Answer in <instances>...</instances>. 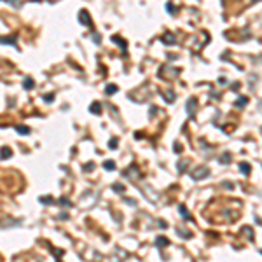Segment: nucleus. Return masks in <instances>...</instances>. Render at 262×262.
I'll use <instances>...</instances> for the list:
<instances>
[{
    "instance_id": "obj_25",
    "label": "nucleus",
    "mask_w": 262,
    "mask_h": 262,
    "mask_svg": "<svg viewBox=\"0 0 262 262\" xmlns=\"http://www.w3.org/2000/svg\"><path fill=\"white\" fill-rule=\"evenodd\" d=\"M177 234L182 236V238H191V232H183V231H180V229H177Z\"/></svg>"
},
{
    "instance_id": "obj_23",
    "label": "nucleus",
    "mask_w": 262,
    "mask_h": 262,
    "mask_svg": "<svg viewBox=\"0 0 262 262\" xmlns=\"http://www.w3.org/2000/svg\"><path fill=\"white\" fill-rule=\"evenodd\" d=\"M166 11H168L169 14H175V12H177V9H175L173 4H166Z\"/></svg>"
},
{
    "instance_id": "obj_13",
    "label": "nucleus",
    "mask_w": 262,
    "mask_h": 262,
    "mask_svg": "<svg viewBox=\"0 0 262 262\" xmlns=\"http://www.w3.org/2000/svg\"><path fill=\"white\" fill-rule=\"evenodd\" d=\"M33 86H35V82H33V79H30V77H26L25 82H23V88H25V89H31Z\"/></svg>"
},
{
    "instance_id": "obj_17",
    "label": "nucleus",
    "mask_w": 262,
    "mask_h": 262,
    "mask_svg": "<svg viewBox=\"0 0 262 262\" xmlns=\"http://www.w3.org/2000/svg\"><path fill=\"white\" fill-rule=\"evenodd\" d=\"M187 166H189V161H180L178 163V171L183 173V169H187Z\"/></svg>"
},
{
    "instance_id": "obj_10",
    "label": "nucleus",
    "mask_w": 262,
    "mask_h": 262,
    "mask_svg": "<svg viewBox=\"0 0 262 262\" xmlns=\"http://www.w3.org/2000/svg\"><path fill=\"white\" fill-rule=\"evenodd\" d=\"M240 171L245 175H250V171H252V166L248 164V163H240Z\"/></svg>"
},
{
    "instance_id": "obj_30",
    "label": "nucleus",
    "mask_w": 262,
    "mask_h": 262,
    "mask_svg": "<svg viewBox=\"0 0 262 262\" xmlns=\"http://www.w3.org/2000/svg\"><path fill=\"white\" fill-rule=\"evenodd\" d=\"M93 40H94V42H100V37H98L96 33H93Z\"/></svg>"
},
{
    "instance_id": "obj_1",
    "label": "nucleus",
    "mask_w": 262,
    "mask_h": 262,
    "mask_svg": "<svg viewBox=\"0 0 262 262\" xmlns=\"http://www.w3.org/2000/svg\"><path fill=\"white\" fill-rule=\"evenodd\" d=\"M210 175V169L206 168V166H201V168H196L194 169V173L191 175L194 180H203V178H206Z\"/></svg>"
},
{
    "instance_id": "obj_22",
    "label": "nucleus",
    "mask_w": 262,
    "mask_h": 262,
    "mask_svg": "<svg viewBox=\"0 0 262 262\" xmlns=\"http://www.w3.org/2000/svg\"><path fill=\"white\" fill-rule=\"evenodd\" d=\"M40 203H44V204H51V203H53V198H51V196H47V198H44V196H42V198H40Z\"/></svg>"
},
{
    "instance_id": "obj_5",
    "label": "nucleus",
    "mask_w": 262,
    "mask_h": 262,
    "mask_svg": "<svg viewBox=\"0 0 262 262\" xmlns=\"http://www.w3.org/2000/svg\"><path fill=\"white\" fill-rule=\"evenodd\" d=\"M112 40L119 44V47H121V51H122V53H126V47H128V44H126V40H124V39H121L119 35H114V37H112Z\"/></svg>"
},
{
    "instance_id": "obj_24",
    "label": "nucleus",
    "mask_w": 262,
    "mask_h": 262,
    "mask_svg": "<svg viewBox=\"0 0 262 262\" xmlns=\"http://www.w3.org/2000/svg\"><path fill=\"white\" fill-rule=\"evenodd\" d=\"M117 143H119V142H117V138H112L110 142H108V149H116Z\"/></svg>"
},
{
    "instance_id": "obj_29",
    "label": "nucleus",
    "mask_w": 262,
    "mask_h": 262,
    "mask_svg": "<svg viewBox=\"0 0 262 262\" xmlns=\"http://www.w3.org/2000/svg\"><path fill=\"white\" fill-rule=\"evenodd\" d=\"M224 187H226V189H232V183L231 182H226V183H224Z\"/></svg>"
},
{
    "instance_id": "obj_28",
    "label": "nucleus",
    "mask_w": 262,
    "mask_h": 262,
    "mask_svg": "<svg viewBox=\"0 0 262 262\" xmlns=\"http://www.w3.org/2000/svg\"><path fill=\"white\" fill-rule=\"evenodd\" d=\"M175 152H182V147H180V143H175Z\"/></svg>"
},
{
    "instance_id": "obj_11",
    "label": "nucleus",
    "mask_w": 262,
    "mask_h": 262,
    "mask_svg": "<svg viewBox=\"0 0 262 262\" xmlns=\"http://www.w3.org/2000/svg\"><path fill=\"white\" fill-rule=\"evenodd\" d=\"M89 112H91V114H100V112H102V103L94 102L93 105L89 107Z\"/></svg>"
},
{
    "instance_id": "obj_3",
    "label": "nucleus",
    "mask_w": 262,
    "mask_h": 262,
    "mask_svg": "<svg viewBox=\"0 0 262 262\" xmlns=\"http://www.w3.org/2000/svg\"><path fill=\"white\" fill-rule=\"evenodd\" d=\"M196 98L192 96V98H189V102L185 103V112H187V116L189 117H194V110H196Z\"/></svg>"
},
{
    "instance_id": "obj_26",
    "label": "nucleus",
    "mask_w": 262,
    "mask_h": 262,
    "mask_svg": "<svg viewBox=\"0 0 262 262\" xmlns=\"http://www.w3.org/2000/svg\"><path fill=\"white\" fill-rule=\"evenodd\" d=\"M84 169H86V171H91V169H94V163H89V164H86Z\"/></svg>"
},
{
    "instance_id": "obj_14",
    "label": "nucleus",
    "mask_w": 262,
    "mask_h": 262,
    "mask_svg": "<svg viewBox=\"0 0 262 262\" xmlns=\"http://www.w3.org/2000/svg\"><path fill=\"white\" fill-rule=\"evenodd\" d=\"M246 102H248V98H246V96L238 98V100H236V107H238V108H240V107H245V105H246Z\"/></svg>"
},
{
    "instance_id": "obj_19",
    "label": "nucleus",
    "mask_w": 262,
    "mask_h": 262,
    "mask_svg": "<svg viewBox=\"0 0 262 262\" xmlns=\"http://www.w3.org/2000/svg\"><path fill=\"white\" fill-rule=\"evenodd\" d=\"M103 168L105 169H114L116 168V163H114V161H105V163H103Z\"/></svg>"
},
{
    "instance_id": "obj_6",
    "label": "nucleus",
    "mask_w": 262,
    "mask_h": 262,
    "mask_svg": "<svg viewBox=\"0 0 262 262\" xmlns=\"http://www.w3.org/2000/svg\"><path fill=\"white\" fill-rule=\"evenodd\" d=\"M155 245H157L159 248H164V246H168V245H169V240H168V238H164V236H159V238H155Z\"/></svg>"
},
{
    "instance_id": "obj_15",
    "label": "nucleus",
    "mask_w": 262,
    "mask_h": 262,
    "mask_svg": "<svg viewBox=\"0 0 262 262\" xmlns=\"http://www.w3.org/2000/svg\"><path fill=\"white\" fill-rule=\"evenodd\" d=\"M112 189H114L116 192H119V194H122V192L126 191V187L122 185V183H114V185H112Z\"/></svg>"
},
{
    "instance_id": "obj_20",
    "label": "nucleus",
    "mask_w": 262,
    "mask_h": 262,
    "mask_svg": "<svg viewBox=\"0 0 262 262\" xmlns=\"http://www.w3.org/2000/svg\"><path fill=\"white\" fill-rule=\"evenodd\" d=\"M58 203L61 204V206H72V203L68 201V198H61V199H58Z\"/></svg>"
},
{
    "instance_id": "obj_4",
    "label": "nucleus",
    "mask_w": 262,
    "mask_h": 262,
    "mask_svg": "<svg viewBox=\"0 0 262 262\" xmlns=\"http://www.w3.org/2000/svg\"><path fill=\"white\" fill-rule=\"evenodd\" d=\"M16 39H18L16 33H12L11 37H0V44H11V45H14V44H16Z\"/></svg>"
},
{
    "instance_id": "obj_21",
    "label": "nucleus",
    "mask_w": 262,
    "mask_h": 262,
    "mask_svg": "<svg viewBox=\"0 0 262 262\" xmlns=\"http://www.w3.org/2000/svg\"><path fill=\"white\" fill-rule=\"evenodd\" d=\"M231 161V154H222V157H220V163L222 164H226V163H229Z\"/></svg>"
},
{
    "instance_id": "obj_18",
    "label": "nucleus",
    "mask_w": 262,
    "mask_h": 262,
    "mask_svg": "<svg viewBox=\"0 0 262 262\" xmlns=\"http://www.w3.org/2000/svg\"><path fill=\"white\" fill-rule=\"evenodd\" d=\"M161 94H163V96L166 98V102H168V103H171V102L175 100V98H177V96H175V93H161Z\"/></svg>"
},
{
    "instance_id": "obj_16",
    "label": "nucleus",
    "mask_w": 262,
    "mask_h": 262,
    "mask_svg": "<svg viewBox=\"0 0 262 262\" xmlns=\"http://www.w3.org/2000/svg\"><path fill=\"white\" fill-rule=\"evenodd\" d=\"M105 93H107V94H114V93H117V86H116V84H108L107 89H105Z\"/></svg>"
},
{
    "instance_id": "obj_7",
    "label": "nucleus",
    "mask_w": 262,
    "mask_h": 262,
    "mask_svg": "<svg viewBox=\"0 0 262 262\" xmlns=\"http://www.w3.org/2000/svg\"><path fill=\"white\" fill-rule=\"evenodd\" d=\"M11 155H12V150H11L9 147H2V149H0V157H2V159H9Z\"/></svg>"
},
{
    "instance_id": "obj_9",
    "label": "nucleus",
    "mask_w": 262,
    "mask_h": 262,
    "mask_svg": "<svg viewBox=\"0 0 262 262\" xmlns=\"http://www.w3.org/2000/svg\"><path fill=\"white\" fill-rule=\"evenodd\" d=\"M161 40H163L164 44H175V35H171V33H164V35L161 37Z\"/></svg>"
},
{
    "instance_id": "obj_8",
    "label": "nucleus",
    "mask_w": 262,
    "mask_h": 262,
    "mask_svg": "<svg viewBox=\"0 0 262 262\" xmlns=\"http://www.w3.org/2000/svg\"><path fill=\"white\" fill-rule=\"evenodd\" d=\"M178 212L182 213V218H185V220H192V217L189 215V210H187L183 204H180V206H178Z\"/></svg>"
},
{
    "instance_id": "obj_2",
    "label": "nucleus",
    "mask_w": 262,
    "mask_h": 262,
    "mask_svg": "<svg viewBox=\"0 0 262 262\" xmlns=\"http://www.w3.org/2000/svg\"><path fill=\"white\" fill-rule=\"evenodd\" d=\"M79 21L80 25H84V26H91L93 25V21H91V16H89V12L86 9H82L79 12Z\"/></svg>"
},
{
    "instance_id": "obj_12",
    "label": "nucleus",
    "mask_w": 262,
    "mask_h": 262,
    "mask_svg": "<svg viewBox=\"0 0 262 262\" xmlns=\"http://www.w3.org/2000/svg\"><path fill=\"white\" fill-rule=\"evenodd\" d=\"M16 131H18L19 135H23V136H25V135H28V133H30V128H28V126L19 124V126H16Z\"/></svg>"
},
{
    "instance_id": "obj_27",
    "label": "nucleus",
    "mask_w": 262,
    "mask_h": 262,
    "mask_svg": "<svg viewBox=\"0 0 262 262\" xmlns=\"http://www.w3.org/2000/svg\"><path fill=\"white\" fill-rule=\"evenodd\" d=\"M54 100V94H47V96H44V102H53Z\"/></svg>"
}]
</instances>
